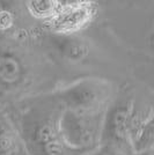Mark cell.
Instances as JSON below:
<instances>
[{
    "label": "cell",
    "instance_id": "cell-1",
    "mask_svg": "<svg viewBox=\"0 0 154 155\" xmlns=\"http://www.w3.org/2000/svg\"><path fill=\"white\" fill-rule=\"evenodd\" d=\"M63 110L38 108L23 115L22 138L30 155H65L66 148L59 131Z\"/></svg>",
    "mask_w": 154,
    "mask_h": 155
},
{
    "label": "cell",
    "instance_id": "cell-2",
    "mask_svg": "<svg viewBox=\"0 0 154 155\" xmlns=\"http://www.w3.org/2000/svg\"><path fill=\"white\" fill-rule=\"evenodd\" d=\"M103 124L102 115L80 114L64 109L59 118V131L66 148L87 152L100 143Z\"/></svg>",
    "mask_w": 154,
    "mask_h": 155
},
{
    "label": "cell",
    "instance_id": "cell-3",
    "mask_svg": "<svg viewBox=\"0 0 154 155\" xmlns=\"http://www.w3.org/2000/svg\"><path fill=\"white\" fill-rule=\"evenodd\" d=\"M111 96L108 84L96 79H85L60 93L59 98L65 109L80 114L102 115Z\"/></svg>",
    "mask_w": 154,
    "mask_h": 155
},
{
    "label": "cell",
    "instance_id": "cell-4",
    "mask_svg": "<svg viewBox=\"0 0 154 155\" xmlns=\"http://www.w3.org/2000/svg\"><path fill=\"white\" fill-rule=\"evenodd\" d=\"M32 82V66L22 52L0 46V97L27 88Z\"/></svg>",
    "mask_w": 154,
    "mask_h": 155
},
{
    "label": "cell",
    "instance_id": "cell-5",
    "mask_svg": "<svg viewBox=\"0 0 154 155\" xmlns=\"http://www.w3.org/2000/svg\"><path fill=\"white\" fill-rule=\"evenodd\" d=\"M133 112L135 109L131 101L112 107L103 117L100 143L111 145L129 154H133L129 136Z\"/></svg>",
    "mask_w": 154,
    "mask_h": 155
},
{
    "label": "cell",
    "instance_id": "cell-6",
    "mask_svg": "<svg viewBox=\"0 0 154 155\" xmlns=\"http://www.w3.org/2000/svg\"><path fill=\"white\" fill-rule=\"evenodd\" d=\"M129 136L133 153L149 152L154 141V122L152 110H149L148 115L145 117L133 112Z\"/></svg>",
    "mask_w": 154,
    "mask_h": 155
},
{
    "label": "cell",
    "instance_id": "cell-7",
    "mask_svg": "<svg viewBox=\"0 0 154 155\" xmlns=\"http://www.w3.org/2000/svg\"><path fill=\"white\" fill-rule=\"evenodd\" d=\"M92 11L86 5H73L65 7L63 12H57L53 16V27L63 32L74 31L84 27L92 19Z\"/></svg>",
    "mask_w": 154,
    "mask_h": 155
},
{
    "label": "cell",
    "instance_id": "cell-8",
    "mask_svg": "<svg viewBox=\"0 0 154 155\" xmlns=\"http://www.w3.org/2000/svg\"><path fill=\"white\" fill-rule=\"evenodd\" d=\"M20 137L8 117L0 112V155H19Z\"/></svg>",
    "mask_w": 154,
    "mask_h": 155
},
{
    "label": "cell",
    "instance_id": "cell-9",
    "mask_svg": "<svg viewBox=\"0 0 154 155\" xmlns=\"http://www.w3.org/2000/svg\"><path fill=\"white\" fill-rule=\"evenodd\" d=\"M55 42L58 46V51L67 60L79 61V60H82L89 53L88 44L78 37L65 36V37L56 39Z\"/></svg>",
    "mask_w": 154,
    "mask_h": 155
},
{
    "label": "cell",
    "instance_id": "cell-10",
    "mask_svg": "<svg viewBox=\"0 0 154 155\" xmlns=\"http://www.w3.org/2000/svg\"><path fill=\"white\" fill-rule=\"evenodd\" d=\"M28 9L29 12L41 19H49L53 18L58 12V5L56 1L50 0H41V1H29L28 2Z\"/></svg>",
    "mask_w": 154,
    "mask_h": 155
},
{
    "label": "cell",
    "instance_id": "cell-11",
    "mask_svg": "<svg viewBox=\"0 0 154 155\" xmlns=\"http://www.w3.org/2000/svg\"><path fill=\"white\" fill-rule=\"evenodd\" d=\"M15 23V14L7 7L0 8V32L8 31Z\"/></svg>",
    "mask_w": 154,
    "mask_h": 155
},
{
    "label": "cell",
    "instance_id": "cell-12",
    "mask_svg": "<svg viewBox=\"0 0 154 155\" xmlns=\"http://www.w3.org/2000/svg\"><path fill=\"white\" fill-rule=\"evenodd\" d=\"M93 155H133V154H129L126 152L117 148L115 146H111V145H101V148L99 149L96 153H94Z\"/></svg>",
    "mask_w": 154,
    "mask_h": 155
}]
</instances>
